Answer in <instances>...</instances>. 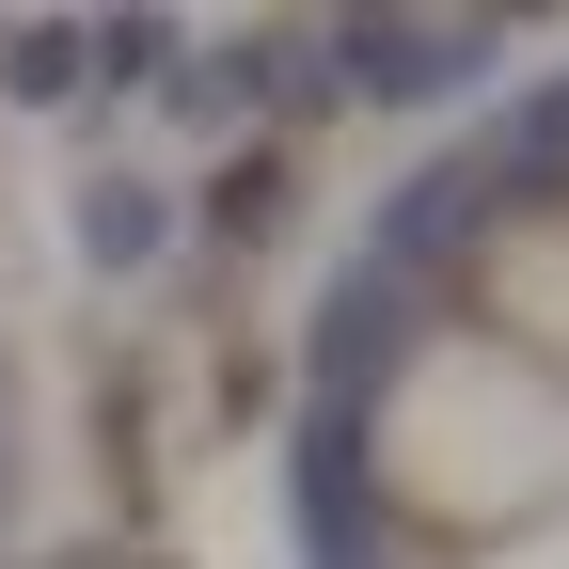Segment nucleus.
<instances>
[{
	"instance_id": "1",
	"label": "nucleus",
	"mask_w": 569,
	"mask_h": 569,
	"mask_svg": "<svg viewBox=\"0 0 569 569\" xmlns=\"http://www.w3.org/2000/svg\"><path fill=\"white\" fill-rule=\"evenodd\" d=\"M332 48H348V80H365V96H443L459 48H490V32H475V17H348Z\"/></svg>"
},
{
	"instance_id": "2",
	"label": "nucleus",
	"mask_w": 569,
	"mask_h": 569,
	"mask_svg": "<svg viewBox=\"0 0 569 569\" xmlns=\"http://www.w3.org/2000/svg\"><path fill=\"white\" fill-rule=\"evenodd\" d=\"M380 348H396V284H380V269H348V284H332V332H317V411L365 396V380H380Z\"/></svg>"
},
{
	"instance_id": "3",
	"label": "nucleus",
	"mask_w": 569,
	"mask_h": 569,
	"mask_svg": "<svg viewBox=\"0 0 569 569\" xmlns=\"http://www.w3.org/2000/svg\"><path fill=\"white\" fill-rule=\"evenodd\" d=\"M284 190H301V174H284V142L222 159V174H206V238H284Z\"/></svg>"
},
{
	"instance_id": "4",
	"label": "nucleus",
	"mask_w": 569,
	"mask_h": 569,
	"mask_svg": "<svg viewBox=\"0 0 569 569\" xmlns=\"http://www.w3.org/2000/svg\"><path fill=\"white\" fill-rule=\"evenodd\" d=\"M80 253L96 269H142V253H159V190H142V174H96L80 190Z\"/></svg>"
},
{
	"instance_id": "5",
	"label": "nucleus",
	"mask_w": 569,
	"mask_h": 569,
	"mask_svg": "<svg viewBox=\"0 0 569 569\" xmlns=\"http://www.w3.org/2000/svg\"><path fill=\"white\" fill-rule=\"evenodd\" d=\"M0 80H17V96H80V80H96V32L17 17V32H0Z\"/></svg>"
}]
</instances>
